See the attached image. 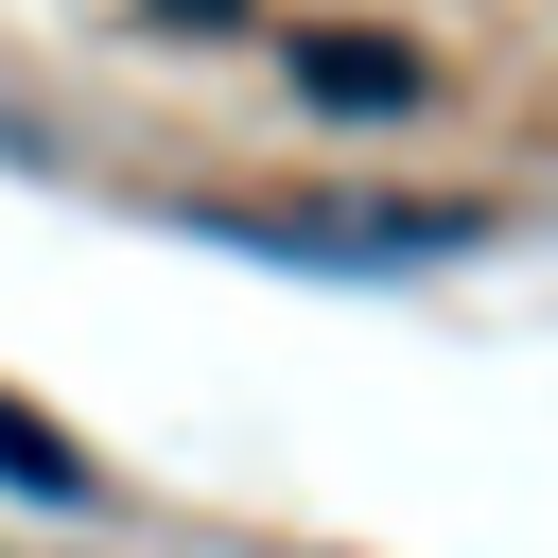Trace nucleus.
I'll list each match as a JSON object with an SVG mask.
<instances>
[{
    "label": "nucleus",
    "instance_id": "1",
    "mask_svg": "<svg viewBox=\"0 0 558 558\" xmlns=\"http://www.w3.org/2000/svg\"><path fill=\"white\" fill-rule=\"evenodd\" d=\"M209 244H262V262H314V279H436L488 244V209H192Z\"/></svg>",
    "mask_w": 558,
    "mask_h": 558
},
{
    "label": "nucleus",
    "instance_id": "2",
    "mask_svg": "<svg viewBox=\"0 0 558 558\" xmlns=\"http://www.w3.org/2000/svg\"><path fill=\"white\" fill-rule=\"evenodd\" d=\"M296 105L314 122H418L436 105V52L418 35H296Z\"/></svg>",
    "mask_w": 558,
    "mask_h": 558
},
{
    "label": "nucleus",
    "instance_id": "3",
    "mask_svg": "<svg viewBox=\"0 0 558 558\" xmlns=\"http://www.w3.org/2000/svg\"><path fill=\"white\" fill-rule=\"evenodd\" d=\"M0 488H17V506H105V471H87L35 401H0Z\"/></svg>",
    "mask_w": 558,
    "mask_h": 558
},
{
    "label": "nucleus",
    "instance_id": "4",
    "mask_svg": "<svg viewBox=\"0 0 558 558\" xmlns=\"http://www.w3.org/2000/svg\"><path fill=\"white\" fill-rule=\"evenodd\" d=\"M227 17H244V0H157V35H227Z\"/></svg>",
    "mask_w": 558,
    "mask_h": 558
}]
</instances>
